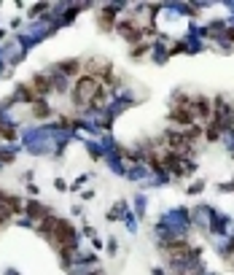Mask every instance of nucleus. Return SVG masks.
<instances>
[{"label":"nucleus","mask_w":234,"mask_h":275,"mask_svg":"<svg viewBox=\"0 0 234 275\" xmlns=\"http://www.w3.org/2000/svg\"><path fill=\"white\" fill-rule=\"evenodd\" d=\"M41 232L49 238V243H51L57 251L78 248V235H76V230H73V227L65 221V219H57V216H49V219H43Z\"/></svg>","instance_id":"1"},{"label":"nucleus","mask_w":234,"mask_h":275,"mask_svg":"<svg viewBox=\"0 0 234 275\" xmlns=\"http://www.w3.org/2000/svg\"><path fill=\"white\" fill-rule=\"evenodd\" d=\"M73 100L78 106H102V100H105V84L92 79V76H81L76 81V89H73Z\"/></svg>","instance_id":"2"},{"label":"nucleus","mask_w":234,"mask_h":275,"mask_svg":"<svg viewBox=\"0 0 234 275\" xmlns=\"http://www.w3.org/2000/svg\"><path fill=\"white\" fill-rule=\"evenodd\" d=\"M162 254H164V262L170 264V270L175 272L178 267H183L186 262H191V259H196L199 254H196V248L189 243V240H181V243H170V245H164L162 248Z\"/></svg>","instance_id":"3"},{"label":"nucleus","mask_w":234,"mask_h":275,"mask_svg":"<svg viewBox=\"0 0 234 275\" xmlns=\"http://www.w3.org/2000/svg\"><path fill=\"white\" fill-rule=\"evenodd\" d=\"M83 76H92V79H97V81H102V76H110V62H105V60H86V65H83Z\"/></svg>","instance_id":"4"},{"label":"nucleus","mask_w":234,"mask_h":275,"mask_svg":"<svg viewBox=\"0 0 234 275\" xmlns=\"http://www.w3.org/2000/svg\"><path fill=\"white\" fill-rule=\"evenodd\" d=\"M100 22H102V27H110V22H113V11H102Z\"/></svg>","instance_id":"5"},{"label":"nucleus","mask_w":234,"mask_h":275,"mask_svg":"<svg viewBox=\"0 0 234 275\" xmlns=\"http://www.w3.org/2000/svg\"><path fill=\"white\" fill-rule=\"evenodd\" d=\"M92 275H102V272H100V270H95V272H92Z\"/></svg>","instance_id":"6"}]
</instances>
